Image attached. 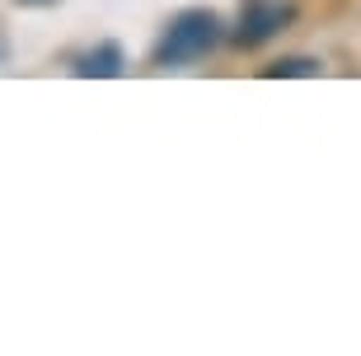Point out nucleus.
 <instances>
[{
    "instance_id": "f03ea898",
    "label": "nucleus",
    "mask_w": 361,
    "mask_h": 356,
    "mask_svg": "<svg viewBox=\"0 0 361 356\" xmlns=\"http://www.w3.org/2000/svg\"><path fill=\"white\" fill-rule=\"evenodd\" d=\"M295 19V5L291 0H244V14L230 42H240V47H263L268 38H277L281 28Z\"/></svg>"
},
{
    "instance_id": "7ed1b4c3",
    "label": "nucleus",
    "mask_w": 361,
    "mask_h": 356,
    "mask_svg": "<svg viewBox=\"0 0 361 356\" xmlns=\"http://www.w3.org/2000/svg\"><path fill=\"white\" fill-rule=\"evenodd\" d=\"M75 75H85V80H113V75H122V47L118 42H99L94 52H85V56H75Z\"/></svg>"
},
{
    "instance_id": "39448f33",
    "label": "nucleus",
    "mask_w": 361,
    "mask_h": 356,
    "mask_svg": "<svg viewBox=\"0 0 361 356\" xmlns=\"http://www.w3.org/2000/svg\"><path fill=\"white\" fill-rule=\"evenodd\" d=\"M14 5H52V0H14Z\"/></svg>"
},
{
    "instance_id": "20e7f679",
    "label": "nucleus",
    "mask_w": 361,
    "mask_h": 356,
    "mask_svg": "<svg viewBox=\"0 0 361 356\" xmlns=\"http://www.w3.org/2000/svg\"><path fill=\"white\" fill-rule=\"evenodd\" d=\"M263 75H319V61H314V56H281V61H272L268 70H263Z\"/></svg>"
},
{
    "instance_id": "f257e3e1",
    "label": "nucleus",
    "mask_w": 361,
    "mask_h": 356,
    "mask_svg": "<svg viewBox=\"0 0 361 356\" xmlns=\"http://www.w3.org/2000/svg\"><path fill=\"white\" fill-rule=\"evenodd\" d=\"M226 38L221 33V19L216 10H178L169 24H164L160 42H155V66L169 70V66H192L202 61L207 52H216V42Z\"/></svg>"
}]
</instances>
